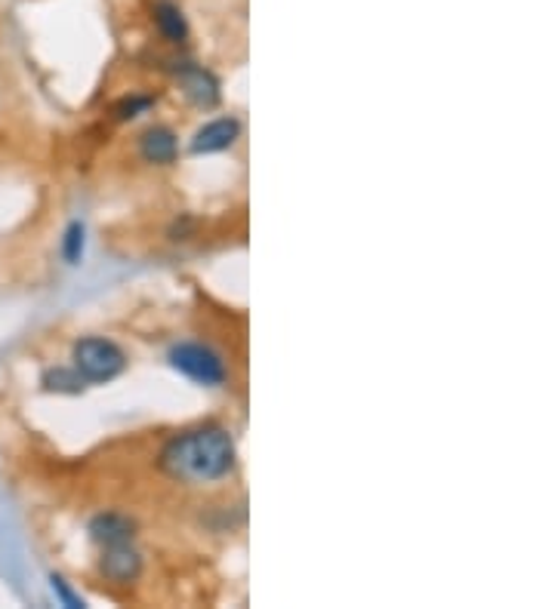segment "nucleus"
I'll return each instance as SVG.
<instances>
[{
  "instance_id": "obj_4",
  "label": "nucleus",
  "mask_w": 555,
  "mask_h": 609,
  "mask_svg": "<svg viewBox=\"0 0 555 609\" xmlns=\"http://www.w3.org/2000/svg\"><path fill=\"white\" fill-rule=\"evenodd\" d=\"M241 135V123L235 118H216L204 123L194 139H191V152L194 154H216L232 148Z\"/></svg>"
},
{
  "instance_id": "obj_2",
  "label": "nucleus",
  "mask_w": 555,
  "mask_h": 609,
  "mask_svg": "<svg viewBox=\"0 0 555 609\" xmlns=\"http://www.w3.org/2000/svg\"><path fill=\"white\" fill-rule=\"evenodd\" d=\"M71 357H74V370L84 382H111L127 367V357H123L121 348L111 338L99 336L81 338L74 345Z\"/></svg>"
},
{
  "instance_id": "obj_9",
  "label": "nucleus",
  "mask_w": 555,
  "mask_h": 609,
  "mask_svg": "<svg viewBox=\"0 0 555 609\" xmlns=\"http://www.w3.org/2000/svg\"><path fill=\"white\" fill-rule=\"evenodd\" d=\"M155 19H157V28H161V34H164L167 40H174V44L186 40L189 25H186V16L179 13V7H174V3H161Z\"/></svg>"
},
{
  "instance_id": "obj_3",
  "label": "nucleus",
  "mask_w": 555,
  "mask_h": 609,
  "mask_svg": "<svg viewBox=\"0 0 555 609\" xmlns=\"http://www.w3.org/2000/svg\"><path fill=\"white\" fill-rule=\"evenodd\" d=\"M170 367L179 370L186 379L198 382V385H208L216 389L226 382V363L223 357L216 355L213 348L201 345V342H179L170 348Z\"/></svg>"
},
{
  "instance_id": "obj_12",
  "label": "nucleus",
  "mask_w": 555,
  "mask_h": 609,
  "mask_svg": "<svg viewBox=\"0 0 555 609\" xmlns=\"http://www.w3.org/2000/svg\"><path fill=\"white\" fill-rule=\"evenodd\" d=\"M50 582H52V592L59 594V597H62V600H66L69 607H84V604H81V600H78V597H74V594H71L69 588H66V582H62L59 575H52Z\"/></svg>"
},
{
  "instance_id": "obj_13",
  "label": "nucleus",
  "mask_w": 555,
  "mask_h": 609,
  "mask_svg": "<svg viewBox=\"0 0 555 609\" xmlns=\"http://www.w3.org/2000/svg\"><path fill=\"white\" fill-rule=\"evenodd\" d=\"M152 99H133V101H123L121 105V118H137L139 108H149Z\"/></svg>"
},
{
  "instance_id": "obj_10",
  "label": "nucleus",
  "mask_w": 555,
  "mask_h": 609,
  "mask_svg": "<svg viewBox=\"0 0 555 609\" xmlns=\"http://www.w3.org/2000/svg\"><path fill=\"white\" fill-rule=\"evenodd\" d=\"M44 385H47V391H69V394H74V391L84 389V379L78 375V370H50L47 375H44Z\"/></svg>"
},
{
  "instance_id": "obj_7",
  "label": "nucleus",
  "mask_w": 555,
  "mask_h": 609,
  "mask_svg": "<svg viewBox=\"0 0 555 609\" xmlns=\"http://www.w3.org/2000/svg\"><path fill=\"white\" fill-rule=\"evenodd\" d=\"M176 135L167 127H152L149 133H142L139 139V154L149 160V164H170L176 157Z\"/></svg>"
},
{
  "instance_id": "obj_11",
  "label": "nucleus",
  "mask_w": 555,
  "mask_h": 609,
  "mask_svg": "<svg viewBox=\"0 0 555 609\" xmlns=\"http://www.w3.org/2000/svg\"><path fill=\"white\" fill-rule=\"evenodd\" d=\"M62 253L69 259L71 265H78L81 262V255H84V225L81 222H71L69 231H66V243H62Z\"/></svg>"
},
{
  "instance_id": "obj_5",
  "label": "nucleus",
  "mask_w": 555,
  "mask_h": 609,
  "mask_svg": "<svg viewBox=\"0 0 555 609\" xmlns=\"http://www.w3.org/2000/svg\"><path fill=\"white\" fill-rule=\"evenodd\" d=\"M99 570H103L105 578H111V582H118V585H127V582H133V578L142 573V558H139L137 548H130V541L105 545Z\"/></svg>"
},
{
  "instance_id": "obj_1",
  "label": "nucleus",
  "mask_w": 555,
  "mask_h": 609,
  "mask_svg": "<svg viewBox=\"0 0 555 609\" xmlns=\"http://www.w3.org/2000/svg\"><path fill=\"white\" fill-rule=\"evenodd\" d=\"M235 440L226 428H194L176 434L161 450V468L179 483H216L235 468Z\"/></svg>"
},
{
  "instance_id": "obj_8",
  "label": "nucleus",
  "mask_w": 555,
  "mask_h": 609,
  "mask_svg": "<svg viewBox=\"0 0 555 609\" xmlns=\"http://www.w3.org/2000/svg\"><path fill=\"white\" fill-rule=\"evenodd\" d=\"M179 81L186 86V93H189V99L194 105H201V108H213L216 101H220V84H216V77L208 74V71H201V68H186L182 74H179Z\"/></svg>"
},
{
  "instance_id": "obj_6",
  "label": "nucleus",
  "mask_w": 555,
  "mask_h": 609,
  "mask_svg": "<svg viewBox=\"0 0 555 609\" xmlns=\"http://www.w3.org/2000/svg\"><path fill=\"white\" fill-rule=\"evenodd\" d=\"M90 536H93V541H99L103 548L105 545H121V541L133 539V521L123 517V514L108 511V514L93 517V524H90Z\"/></svg>"
}]
</instances>
